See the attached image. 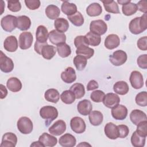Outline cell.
<instances>
[{"label":"cell","instance_id":"56","mask_svg":"<svg viewBox=\"0 0 147 147\" xmlns=\"http://www.w3.org/2000/svg\"><path fill=\"white\" fill-rule=\"evenodd\" d=\"M47 44V42L45 43H40L37 41H36L35 44H34V51H36V52H37L38 54L41 55V49L42 48V47L45 45Z\"/></svg>","mask_w":147,"mask_h":147},{"label":"cell","instance_id":"8","mask_svg":"<svg viewBox=\"0 0 147 147\" xmlns=\"http://www.w3.org/2000/svg\"><path fill=\"white\" fill-rule=\"evenodd\" d=\"M33 41V37L30 32H22L19 36V47L23 50L29 49L32 46Z\"/></svg>","mask_w":147,"mask_h":147},{"label":"cell","instance_id":"7","mask_svg":"<svg viewBox=\"0 0 147 147\" xmlns=\"http://www.w3.org/2000/svg\"><path fill=\"white\" fill-rule=\"evenodd\" d=\"M70 126L72 130L77 134L83 133L86 129L84 121L79 117H75L71 119Z\"/></svg>","mask_w":147,"mask_h":147},{"label":"cell","instance_id":"28","mask_svg":"<svg viewBox=\"0 0 147 147\" xmlns=\"http://www.w3.org/2000/svg\"><path fill=\"white\" fill-rule=\"evenodd\" d=\"M88 118L90 122L92 125L99 126L103 122V116L100 111L94 110L91 111V113L89 114Z\"/></svg>","mask_w":147,"mask_h":147},{"label":"cell","instance_id":"16","mask_svg":"<svg viewBox=\"0 0 147 147\" xmlns=\"http://www.w3.org/2000/svg\"><path fill=\"white\" fill-rule=\"evenodd\" d=\"M38 141L43 145V146H49L53 147L55 146L57 142V138L48 134L47 133H42L38 138Z\"/></svg>","mask_w":147,"mask_h":147},{"label":"cell","instance_id":"38","mask_svg":"<svg viewBox=\"0 0 147 147\" xmlns=\"http://www.w3.org/2000/svg\"><path fill=\"white\" fill-rule=\"evenodd\" d=\"M146 137L140 136L136 131H134L131 137V143L135 147H143L145 144Z\"/></svg>","mask_w":147,"mask_h":147},{"label":"cell","instance_id":"45","mask_svg":"<svg viewBox=\"0 0 147 147\" xmlns=\"http://www.w3.org/2000/svg\"><path fill=\"white\" fill-rule=\"evenodd\" d=\"M136 103L140 106L145 107L147 106V93L146 91H142L138 93L135 98Z\"/></svg>","mask_w":147,"mask_h":147},{"label":"cell","instance_id":"51","mask_svg":"<svg viewBox=\"0 0 147 147\" xmlns=\"http://www.w3.org/2000/svg\"><path fill=\"white\" fill-rule=\"evenodd\" d=\"M25 3L26 6L30 10H36L38 9L41 5L39 0H25Z\"/></svg>","mask_w":147,"mask_h":147},{"label":"cell","instance_id":"2","mask_svg":"<svg viewBox=\"0 0 147 147\" xmlns=\"http://www.w3.org/2000/svg\"><path fill=\"white\" fill-rule=\"evenodd\" d=\"M40 115L42 119H45V125L48 126L58 116L57 109L51 106H43L40 109Z\"/></svg>","mask_w":147,"mask_h":147},{"label":"cell","instance_id":"58","mask_svg":"<svg viewBox=\"0 0 147 147\" xmlns=\"http://www.w3.org/2000/svg\"><path fill=\"white\" fill-rule=\"evenodd\" d=\"M30 146H43V145L40 143V142L39 141H36V142H33L31 145Z\"/></svg>","mask_w":147,"mask_h":147},{"label":"cell","instance_id":"44","mask_svg":"<svg viewBox=\"0 0 147 147\" xmlns=\"http://www.w3.org/2000/svg\"><path fill=\"white\" fill-rule=\"evenodd\" d=\"M74 64L78 71L83 70L87 63V59L80 55H77L74 58Z\"/></svg>","mask_w":147,"mask_h":147},{"label":"cell","instance_id":"1","mask_svg":"<svg viewBox=\"0 0 147 147\" xmlns=\"http://www.w3.org/2000/svg\"><path fill=\"white\" fill-rule=\"evenodd\" d=\"M129 28L130 32L134 34H138L145 31L147 28V14H144L141 17L131 20Z\"/></svg>","mask_w":147,"mask_h":147},{"label":"cell","instance_id":"32","mask_svg":"<svg viewBox=\"0 0 147 147\" xmlns=\"http://www.w3.org/2000/svg\"><path fill=\"white\" fill-rule=\"evenodd\" d=\"M102 12L101 5L98 3H92L86 9L87 14L91 17H96L99 16Z\"/></svg>","mask_w":147,"mask_h":147},{"label":"cell","instance_id":"50","mask_svg":"<svg viewBox=\"0 0 147 147\" xmlns=\"http://www.w3.org/2000/svg\"><path fill=\"white\" fill-rule=\"evenodd\" d=\"M74 45L76 48L83 46H88L84 36H78L74 39Z\"/></svg>","mask_w":147,"mask_h":147},{"label":"cell","instance_id":"39","mask_svg":"<svg viewBox=\"0 0 147 147\" xmlns=\"http://www.w3.org/2000/svg\"><path fill=\"white\" fill-rule=\"evenodd\" d=\"M76 53L77 55L82 56L88 59L93 56L94 54V50L88 46H83L76 49Z\"/></svg>","mask_w":147,"mask_h":147},{"label":"cell","instance_id":"49","mask_svg":"<svg viewBox=\"0 0 147 147\" xmlns=\"http://www.w3.org/2000/svg\"><path fill=\"white\" fill-rule=\"evenodd\" d=\"M119 137L124 138L127 136L129 133V127L125 125H119L117 126Z\"/></svg>","mask_w":147,"mask_h":147},{"label":"cell","instance_id":"33","mask_svg":"<svg viewBox=\"0 0 147 147\" xmlns=\"http://www.w3.org/2000/svg\"><path fill=\"white\" fill-rule=\"evenodd\" d=\"M61 9L63 13L67 16H71L77 12V7L75 4L68 1H64L61 6Z\"/></svg>","mask_w":147,"mask_h":147},{"label":"cell","instance_id":"48","mask_svg":"<svg viewBox=\"0 0 147 147\" xmlns=\"http://www.w3.org/2000/svg\"><path fill=\"white\" fill-rule=\"evenodd\" d=\"M7 8L13 12L19 11L21 9V5L19 1H8Z\"/></svg>","mask_w":147,"mask_h":147},{"label":"cell","instance_id":"27","mask_svg":"<svg viewBox=\"0 0 147 147\" xmlns=\"http://www.w3.org/2000/svg\"><path fill=\"white\" fill-rule=\"evenodd\" d=\"M56 51L57 49L55 47L47 44L42 47L41 51V55L47 60H51L55 55Z\"/></svg>","mask_w":147,"mask_h":147},{"label":"cell","instance_id":"34","mask_svg":"<svg viewBox=\"0 0 147 147\" xmlns=\"http://www.w3.org/2000/svg\"><path fill=\"white\" fill-rule=\"evenodd\" d=\"M54 26L56 30L61 33H64L69 28L68 21L64 18H58L54 22Z\"/></svg>","mask_w":147,"mask_h":147},{"label":"cell","instance_id":"22","mask_svg":"<svg viewBox=\"0 0 147 147\" xmlns=\"http://www.w3.org/2000/svg\"><path fill=\"white\" fill-rule=\"evenodd\" d=\"M3 47L5 49L10 52H15L18 48V41L14 36H8L4 41Z\"/></svg>","mask_w":147,"mask_h":147},{"label":"cell","instance_id":"54","mask_svg":"<svg viewBox=\"0 0 147 147\" xmlns=\"http://www.w3.org/2000/svg\"><path fill=\"white\" fill-rule=\"evenodd\" d=\"M137 9L140 11L144 13V14H146L147 12V1L145 0L140 1L137 5Z\"/></svg>","mask_w":147,"mask_h":147},{"label":"cell","instance_id":"40","mask_svg":"<svg viewBox=\"0 0 147 147\" xmlns=\"http://www.w3.org/2000/svg\"><path fill=\"white\" fill-rule=\"evenodd\" d=\"M56 49L59 55L63 58L69 56L71 53V47L65 42L57 45Z\"/></svg>","mask_w":147,"mask_h":147},{"label":"cell","instance_id":"4","mask_svg":"<svg viewBox=\"0 0 147 147\" xmlns=\"http://www.w3.org/2000/svg\"><path fill=\"white\" fill-rule=\"evenodd\" d=\"M17 18L13 15H7L1 20V25L2 29L7 32H11L17 27Z\"/></svg>","mask_w":147,"mask_h":147},{"label":"cell","instance_id":"31","mask_svg":"<svg viewBox=\"0 0 147 147\" xmlns=\"http://www.w3.org/2000/svg\"><path fill=\"white\" fill-rule=\"evenodd\" d=\"M45 14L50 20H56L60 14V9L56 5H49L45 9Z\"/></svg>","mask_w":147,"mask_h":147},{"label":"cell","instance_id":"24","mask_svg":"<svg viewBox=\"0 0 147 147\" xmlns=\"http://www.w3.org/2000/svg\"><path fill=\"white\" fill-rule=\"evenodd\" d=\"M49 37L48 31L44 25H39L36 30V41L40 43H45Z\"/></svg>","mask_w":147,"mask_h":147},{"label":"cell","instance_id":"60","mask_svg":"<svg viewBox=\"0 0 147 147\" xmlns=\"http://www.w3.org/2000/svg\"><path fill=\"white\" fill-rule=\"evenodd\" d=\"M81 145H83V146H87V145H88V146H91L90 144H87L86 142H82V143L80 144L79 145H78V146H81Z\"/></svg>","mask_w":147,"mask_h":147},{"label":"cell","instance_id":"55","mask_svg":"<svg viewBox=\"0 0 147 147\" xmlns=\"http://www.w3.org/2000/svg\"><path fill=\"white\" fill-rule=\"evenodd\" d=\"M99 87V84L95 80H91L87 85V91H92Z\"/></svg>","mask_w":147,"mask_h":147},{"label":"cell","instance_id":"15","mask_svg":"<svg viewBox=\"0 0 147 147\" xmlns=\"http://www.w3.org/2000/svg\"><path fill=\"white\" fill-rule=\"evenodd\" d=\"M49 40L51 42L55 45L65 43L66 41V36L64 33H61L54 29L51 30L49 33Z\"/></svg>","mask_w":147,"mask_h":147},{"label":"cell","instance_id":"9","mask_svg":"<svg viewBox=\"0 0 147 147\" xmlns=\"http://www.w3.org/2000/svg\"><path fill=\"white\" fill-rule=\"evenodd\" d=\"M0 55V69L5 73H9L14 69V63L13 60L6 56L3 52L1 51Z\"/></svg>","mask_w":147,"mask_h":147},{"label":"cell","instance_id":"52","mask_svg":"<svg viewBox=\"0 0 147 147\" xmlns=\"http://www.w3.org/2000/svg\"><path fill=\"white\" fill-rule=\"evenodd\" d=\"M137 63L138 65L140 68L142 69H146L147 68V55L144 54L138 56L137 60Z\"/></svg>","mask_w":147,"mask_h":147},{"label":"cell","instance_id":"41","mask_svg":"<svg viewBox=\"0 0 147 147\" xmlns=\"http://www.w3.org/2000/svg\"><path fill=\"white\" fill-rule=\"evenodd\" d=\"M137 5L133 2H129L124 5H122V11L124 15L126 16H130L135 14L137 11Z\"/></svg>","mask_w":147,"mask_h":147},{"label":"cell","instance_id":"36","mask_svg":"<svg viewBox=\"0 0 147 147\" xmlns=\"http://www.w3.org/2000/svg\"><path fill=\"white\" fill-rule=\"evenodd\" d=\"M69 90L74 94L76 99H80L85 94L84 87L82 84L79 83H76L72 85Z\"/></svg>","mask_w":147,"mask_h":147},{"label":"cell","instance_id":"18","mask_svg":"<svg viewBox=\"0 0 147 147\" xmlns=\"http://www.w3.org/2000/svg\"><path fill=\"white\" fill-rule=\"evenodd\" d=\"M105 46L108 49H113L117 48L120 44V39L118 35L111 34L108 35L105 40Z\"/></svg>","mask_w":147,"mask_h":147},{"label":"cell","instance_id":"12","mask_svg":"<svg viewBox=\"0 0 147 147\" xmlns=\"http://www.w3.org/2000/svg\"><path fill=\"white\" fill-rule=\"evenodd\" d=\"M17 142V137L16 135L11 132H7L3 134L1 147H14Z\"/></svg>","mask_w":147,"mask_h":147},{"label":"cell","instance_id":"46","mask_svg":"<svg viewBox=\"0 0 147 147\" xmlns=\"http://www.w3.org/2000/svg\"><path fill=\"white\" fill-rule=\"evenodd\" d=\"M105 94L101 90H95L91 92L90 95L91 99L94 102H101L103 101Z\"/></svg>","mask_w":147,"mask_h":147},{"label":"cell","instance_id":"6","mask_svg":"<svg viewBox=\"0 0 147 147\" xmlns=\"http://www.w3.org/2000/svg\"><path fill=\"white\" fill-rule=\"evenodd\" d=\"M110 61L115 66H120L123 64L127 60L126 53L122 50H117L110 55Z\"/></svg>","mask_w":147,"mask_h":147},{"label":"cell","instance_id":"47","mask_svg":"<svg viewBox=\"0 0 147 147\" xmlns=\"http://www.w3.org/2000/svg\"><path fill=\"white\" fill-rule=\"evenodd\" d=\"M137 126V133L140 136L146 137L147 136V121L141 122Z\"/></svg>","mask_w":147,"mask_h":147},{"label":"cell","instance_id":"57","mask_svg":"<svg viewBox=\"0 0 147 147\" xmlns=\"http://www.w3.org/2000/svg\"><path fill=\"white\" fill-rule=\"evenodd\" d=\"M0 88H1V99H3L5 98L6 95H7V90L6 89V88L5 87V86H3V84H1L0 85Z\"/></svg>","mask_w":147,"mask_h":147},{"label":"cell","instance_id":"17","mask_svg":"<svg viewBox=\"0 0 147 147\" xmlns=\"http://www.w3.org/2000/svg\"><path fill=\"white\" fill-rule=\"evenodd\" d=\"M130 119L133 124L137 125L141 122L146 121L147 117L144 111L138 109H135L130 113Z\"/></svg>","mask_w":147,"mask_h":147},{"label":"cell","instance_id":"37","mask_svg":"<svg viewBox=\"0 0 147 147\" xmlns=\"http://www.w3.org/2000/svg\"><path fill=\"white\" fill-rule=\"evenodd\" d=\"M84 36L88 45L96 47L99 45L101 42V37L100 36L95 34L91 32H88Z\"/></svg>","mask_w":147,"mask_h":147},{"label":"cell","instance_id":"3","mask_svg":"<svg viewBox=\"0 0 147 147\" xmlns=\"http://www.w3.org/2000/svg\"><path fill=\"white\" fill-rule=\"evenodd\" d=\"M17 126L18 130L24 134L30 133L33 129V122L27 117H22L17 121Z\"/></svg>","mask_w":147,"mask_h":147},{"label":"cell","instance_id":"26","mask_svg":"<svg viewBox=\"0 0 147 147\" xmlns=\"http://www.w3.org/2000/svg\"><path fill=\"white\" fill-rule=\"evenodd\" d=\"M6 86L10 91L13 92H17L21 90L22 85L19 79L16 77H11L7 80Z\"/></svg>","mask_w":147,"mask_h":147},{"label":"cell","instance_id":"14","mask_svg":"<svg viewBox=\"0 0 147 147\" xmlns=\"http://www.w3.org/2000/svg\"><path fill=\"white\" fill-rule=\"evenodd\" d=\"M102 102L106 107L112 109L119 103L120 98L116 94L110 92L105 95Z\"/></svg>","mask_w":147,"mask_h":147},{"label":"cell","instance_id":"10","mask_svg":"<svg viewBox=\"0 0 147 147\" xmlns=\"http://www.w3.org/2000/svg\"><path fill=\"white\" fill-rule=\"evenodd\" d=\"M129 80L131 86L135 89H140L144 86L143 76L141 73L138 71H133L131 72Z\"/></svg>","mask_w":147,"mask_h":147},{"label":"cell","instance_id":"23","mask_svg":"<svg viewBox=\"0 0 147 147\" xmlns=\"http://www.w3.org/2000/svg\"><path fill=\"white\" fill-rule=\"evenodd\" d=\"M76 142L75 137L69 133H66L60 137L59 141V144L63 147H73L75 146Z\"/></svg>","mask_w":147,"mask_h":147},{"label":"cell","instance_id":"43","mask_svg":"<svg viewBox=\"0 0 147 147\" xmlns=\"http://www.w3.org/2000/svg\"><path fill=\"white\" fill-rule=\"evenodd\" d=\"M60 99L63 103L69 105L74 103L76 98L74 94L69 90L64 91L60 95Z\"/></svg>","mask_w":147,"mask_h":147},{"label":"cell","instance_id":"42","mask_svg":"<svg viewBox=\"0 0 147 147\" xmlns=\"http://www.w3.org/2000/svg\"><path fill=\"white\" fill-rule=\"evenodd\" d=\"M67 18L70 22L76 26H80L84 23L83 16L79 11H77L71 16H67Z\"/></svg>","mask_w":147,"mask_h":147},{"label":"cell","instance_id":"25","mask_svg":"<svg viewBox=\"0 0 147 147\" xmlns=\"http://www.w3.org/2000/svg\"><path fill=\"white\" fill-rule=\"evenodd\" d=\"M31 21L29 17L26 16H20L17 18V28L20 30L25 31L30 28Z\"/></svg>","mask_w":147,"mask_h":147},{"label":"cell","instance_id":"30","mask_svg":"<svg viewBox=\"0 0 147 147\" xmlns=\"http://www.w3.org/2000/svg\"><path fill=\"white\" fill-rule=\"evenodd\" d=\"M113 90L115 93L119 95H123L129 92V87L126 82L118 81L114 84Z\"/></svg>","mask_w":147,"mask_h":147},{"label":"cell","instance_id":"59","mask_svg":"<svg viewBox=\"0 0 147 147\" xmlns=\"http://www.w3.org/2000/svg\"><path fill=\"white\" fill-rule=\"evenodd\" d=\"M117 2H118V3H119V4L122 5H125V4H126V3H128L130 2L131 1H130V0H126V1H124V0H118Z\"/></svg>","mask_w":147,"mask_h":147},{"label":"cell","instance_id":"20","mask_svg":"<svg viewBox=\"0 0 147 147\" xmlns=\"http://www.w3.org/2000/svg\"><path fill=\"white\" fill-rule=\"evenodd\" d=\"M61 78L66 83H71L76 79V75L75 69L71 67H67L61 74Z\"/></svg>","mask_w":147,"mask_h":147},{"label":"cell","instance_id":"13","mask_svg":"<svg viewBox=\"0 0 147 147\" xmlns=\"http://www.w3.org/2000/svg\"><path fill=\"white\" fill-rule=\"evenodd\" d=\"M66 130L65 122L63 120H58L56 121L51 127H49V132L54 136H60L64 133Z\"/></svg>","mask_w":147,"mask_h":147},{"label":"cell","instance_id":"21","mask_svg":"<svg viewBox=\"0 0 147 147\" xmlns=\"http://www.w3.org/2000/svg\"><path fill=\"white\" fill-rule=\"evenodd\" d=\"M105 135L110 139L115 140L119 137L117 126L112 122L107 123L104 129Z\"/></svg>","mask_w":147,"mask_h":147},{"label":"cell","instance_id":"29","mask_svg":"<svg viewBox=\"0 0 147 147\" xmlns=\"http://www.w3.org/2000/svg\"><path fill=\"white\" fill-rule=\"evenodd\" d=\"M44 98L48 102L56 103L59 100L60 94L56 89L50 88L45 92Z\"/></svg>","mask_w":147,"mask_h":147},{"label":"cell","instance_id":"19","mask_svg":"<svg viewBox=\"0 0 147 147\" xmlns=\"http://www.w3.org/2000/svg\"><path fill=\"white\" fill-rule=\"evenodd\" d=\"M92 109V105L91 102L87 99H83L80 101L77 105L78 112L83 115H87L91 113Z\"/></svg>","mask_w":147,"mask_h":147},{"label":"cell","instance_id":"53","mask_svg":"<svg viewBox=\"0 0 147 147\" xmlns=\"http://www.w3.org/2000/svg\"><path fill=\"white\" fill-rule=\"evenodd\" d=\"M138 48L142 51L147 50V37L144 36L140 38L137 42Z\"/></svg>","mask_w":147,"mask_h":147},{"label":"cell","instance_id":"5","mask_svg":"<svg viewBox=\"0 0 147 147\" xmlns=\"http://www.w3.org/2000/svg\"><path fill=\"white\" fill-rule=\"evenodd\" d=\"M90 32L98 36L104 34L107 30L106 23L102 20L92 21L90 25Z\"/></svg>","mask_w":147,"mask_h":147},{"label":"cell","instance_id":"11","mask_svg":"<svg viewBox=\"0 0 147 147\" xmlns=\"http://www.w3.org/2000/svg\"><path fill=\"white\" fill-rule=\"evenodd\" d=\"M112 117L117 120H123L127 115V108L122 105H117L111 109Z\"/></svg>","mask_w":147,"mask_h":147},{"label":"cell","instance_id":"35","mask_svg":"<svg viewBox=\"0 0 147 147\" xmlns=\"http://www.w3.org/2000/svg\"><path fill=\"white\" fill-rule=\"evenodd\" d=\"M102 2L103 4L105 10L108 13L114 14L120 13L118 5L114 1H102Z\"/></svg>","mask_w":147,"mask_h":147}]
</instances>
